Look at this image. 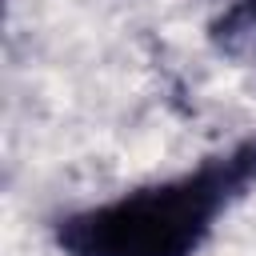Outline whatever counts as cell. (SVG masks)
<instances>
[{
    "label": "cell",
    "instance_id": "6da1fadb",
    "mask_svg": "<svg viewBox=\"0 0 256 256\" xmlns=\"http://www.w3.org/2000/svg\"><path fill=\"white\" fill-rule=\"evenodd\" d=\"M256 184V136L200 168L124 192L56 224L64 256H196L212 220Z\"/></svg>",
    "mask_w": 256,
    "mask_h": 256
},
{
    "label": "cell",
    "instance_id": "7a4b0ae2",
    "mask_svg": "<svg viewBox=\"0 0 256 256\" xmlns=\"http://www.w3.org/2000/svg\"><path fill=\"white\" fill-rule=\"evenodd\" d=\"M212 40L228 56H256V4L240 0L212 24Z\"/></svg>",
    "mask_w": 256,
    "mask_h": 256
},
{
    "label": "cell",
    "instance_id": "3957f363",
    "mask_svg": "<svg viewBox=\"0 0 256 256\" xmlns=\"http://www.w3.org/2000/svg\"><path fill=\"white\" fill-rule=\"evenodd\" d=\"M252 4H256V0H252Z\"/></svg>",
    "mask_w": 256,
    "mask_h": 256
}]
</instances>
